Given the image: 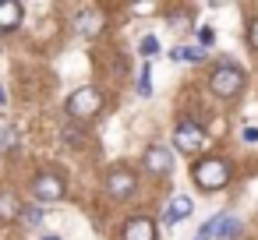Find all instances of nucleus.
<instances>
[{
  "instance_id": "4be33fe9",
  "label": "nucleus",
  "mask_w": 258,
  "mask_h": 240,
  "mask_svg": "<svg viewBox=\"0 0 258 240\" xmlns=\"http://www.w3.org/2000/svg\"><path fill=\"white\" fill-rule=\"evenodd\" d=\"M64 134H68V141H71V145H78V141H82V138H78V127H64Z\"/></svg>"
},
{
  "instance_id": "dca6fc26",
  "label": "nucleus",
  "mask_w": 258,
  "mask_h": 240,
  "mask_svg": "<svg viewBox=\"0 0 258 240\" xmlns=\"http://www.w3.org/2000/svg\"><path fill=\"white\" fill-rule=\"evenodd\" d=\"M15 141H18L15 127H4V131H0V152H8V148H15Z\"/></svg>"
},
{
  "instance_id": "f8f14e48",
  "label": "nucleus",
  "mask_w": 258,
  "mask_h": 240,
  "mask_svg": "<svg viewBox=\"0 0 258 240\" xmlns=\"http://www.w3.org/2000/svg\"><path fill=\"white\" fill-rule=\"evenodd\" d=\"M212 222V236H219V240H233L237 233H240V222L233 219V215H216V219H209Z\"/></svg>"
},
{
  "instance_id": "a211bd4d",
  "label": "nucleus",
  "mask_w": 258,
  "mask_h": 240,
  "mask_svg": "<svg viewBox=\"0 0 258 240\" xmlns=\"http://www.w3.org/2000/svg\"><path fill=\"white\" fill-rule=\"evenodd\" d=\"M22 219H25L29 226H36V222H39V208H22Z\"/></svg>"
},
{
  "instance_id": "b1692460",
  "label": "nucleus",
  "mask_w": 258,
  "mask_h": 240,
  "mask_svg": "<svg viewBox=\"0 0 258 240\" xmlns=\"http://www.w3.org/2000/svg\"><path fill=\"white\" fill-rule=\"evenodd\" d=\"M43 240H57V236H43Z\"/></svg>"
},
{
  "instance_id": "9d476101",
  "label": "nucleus",
  "mask_w": 258,
  "mask_h": 240,
  "mask_svg": "<svg viewBox=\"0 0 258 240\" xmlns=\"http://www.w3.org/2000/svg\"><path fill=\"white\" fill-rule=\"evenodd\" d=\"M22 15L25 8L18 4V0H0V32H11L22 25Z\"/></svg>"
},
{
  "instance_id": "423d86ee",
  "label": "nucleus",
  "mask_w": 258,
  "mask_h": 240,
  "mask_svg": "<svg viewBox=\"0 0 258 240\" xmlns=\"http://www.w3.org/2000/svg\"><path fill=\"white\" fill-rule=\"evenodd\" d=\"M32 194H36L39 201H60V198H64V180L53 177V173H39L36 184H32Z\"/></svg>"
},
{
  "instance_id": "412c9836",
  "label": "nucleus",
  "mask_w": 258,
  "mask_h": 240,
  "mask_svg": "<svg viewBox=\"0 0 258 240\" xmlns=\"http://www.w3.org/2000/svg\"><path fill=\"white\" fill-rule=\"evenodd\" d=\"M244 141L254 145V141H258V127H244Z\"/></svg>"
},
{
  "instance_id": "9b49d317",
  "label": "nucleus",
  "mask_w": 258,
  "mask_h": 240,
  "mask_svg": "<svg viewBox=\"0 0 258 240\" xmlns=\"http://www.w3.org/2000/svg\"><path fill=\"white\" fill-rule=\"evenodd\" d=\"M191 208H195V201H191L187 194H173L170 205H166V222H180V219H187Z\"/></svg>"
},
{
  "instance_id": "6ab92c4d",
  "label": "nucleus",
  "mask_w": 258,
  "mask_h": 240,
  "mask_svg": "<svg viewBox=\"0 0 258 240\" xmlns=\"http://www.w3.org/2000/svg\"><path fill=\"white\" fill-rule=\"evenodd\" d=\"M131 11H135V15H152V11H159V4H135Z\"/></svg>"
},
{
  "instance_id": "aec40b11",
  "label": "nucleus",
  "mask_w": 258,
  "mask_h": 240,
  "mask_svg": "<svg viewBox=\"0 0 258 240\" xmlns=\"http://www.w3.org/2000/svg\"><path fill=\"white\" fill-rule=\"evenodd\" d=\"M247 39H251V46L258 50V22H251V25H247Z\"/></svg>"
},
{
  "instance_id": "0eeeda50",
  "label": "nucleus",
  "mask_w": 258,
  "mask_h": 240,
  "mask_svg": "<svg viewBox=\"0 0 258 240\" xmlns=\"http://www.w3.org/2000/svg\"><path fill=\"white\" fill-rule=\"evenodd\" d=\"M142 163H145V170H149V173H170L173 155H170V148H166V145H149Z\"/></svg>"
},
{
  "instance_id": "f03ea898",
  "label": "nucleus",
  "mask_w": 258,
  "mask_h": 240,
  "mask_svg": "<svg viewBox=\"0 0 258 240\" xmlns=\"http://www.w3.org/2000/svg\"><path fill=\"white\" fill-rule=\"evenodd\" d=\"M209 85H212V92H216L219 99H233V96L244 89V71H240V67H233V64H223V67H216V71H212Z\"/></svg>"
},
{
  "instance_id": "f257e3e1",
  "label": "nucleus",
  "mask_w": 258,
  "mask_h": 240,
  "mask_svg": "<svg viewBox=\"0 0 258 240\" xmlns=\"http://www.w3.org/2000/svg\"><path fill=\"white\" fill-rule=\"evenodd\" d=\"M230 163L226 159H202L198 166H191V177H195V184L198 187H205V191H219L226 180H230Z\"/></svg>"
},
{
  "instance_id": "39448f33",
  "label": "nucleus",
  "mask_w": 258,
  "mask_h": 240,
  "mask_svg": "<svg viewBox=\"0 0 258 240\" xmlns=\"http://www.w3.org/2000/svg\"><path fill=\"white\" fill-rule=\"evenodd\" d=\"M135 187H138V180H135V173L131 170H110V177H106V191L113 194V198H131L135 194Z\"/></svg>"
},
{
  "instance_id": "6e6552de",
  "label": "nucleus",
  "mask_w": 258,
  "mask_h": 240,
  "mask_svg": "<svg viewBox=\"0 0 258 240\" xmlns=\"http://www.w3.org/2000/svg\"><path fill=\"white\" fill-rule=\"evenodd\" d=\"M103 11H96V8H89V11H82L78 15V22H75V29H78V36H85V39H96L99 32H103Z\"/></svg>"
},
{
  "instance_id": "5701e85b",
  "label": "nucleus",
  "mask_w": 258,
  "mask_h": 240,
  "mask_svg": "<svg viewBox=\"0 0 258 240\" xmlns=\"http://www.w3.org/2000/svg\"><path fill=\"white\" fill-rule=\"evenodd\" d=\"M4 103H8V96H4V89H0V106H4Z\"/></svg>"
},
{
  "instance_id": "ddd939ff",
  "label": "nucleus",
  "mask_w": 258,
  "mask_h": 240,
  "mask_svg": "<svg viewBox=\"0 0 258 240\" xmlns=\"http://www.w3.org/2000/svg\"><path fill=\"white\" fill-rule=\"evenodd\" d=\"M173 60L198 64V60H205V46H177V50H173Z\"/></svg>"
},
{
  "instance_id": "4468645a",
  "label": "nucleus",
  "mask_w": 258,
  "mask_h": 240,
  "mask_svg": "<svg viewBox=\"0 0 258 240\" xmlns=\"http://www.w3.org/2000/svg\"><path fill=\"white\" fill-rule=\"evenodd\" d=\"M18 215H22V208H18L15 194H0V219L11 222V219H18Z\"/></svg>"
},
{
  "instance_id": "20e7f679",
  "label": "nucleus",
  "mask_w": 258,
  "mask_h": 240,
  "mask_svg": "<svg viewBox=\"0 0 258 240\" xmlns=\"http://www.w3.org/2000/svg\"><path fill=\"white\" fill-rule=\"evenodd\" d=\"M173 145H177L184 155H198V152H205L209 138H205V131H202V127H195V124H180V127H177V134H173Z\"/></svg>"
},
{
  "instance_id": "2eb2a0df",
  "label": "nucleus",
  "mask_w": 258,
  "mask_h": 240,
  "mask_svg": "<svg viewBox=\"0 0 258 240\" xmlns=\"http://www.w3.org/2000/svg\"><path fill=\"white\" fill-rule=\"evenodd\" d=\"M138 96L142 99L152 96V74H149V67H142V74H138Z\"/></svg>"
},
{
  "instance_id": "7ed1b4c3",
  "label": "nucleus",
  "mask_w": 258,
  "mask_h": 240,
  "mask_svg": "<svg viewBox=\"0 0 258 240\" xmlns=\"http://www.w3.org/2000/svg\"><path fill=\"white\" fill-rule=\"evenodd\" d=\"M103 110V96L92 89V85H85V89H78L71 99H68V113L75 117V120H92L96 113Z\"/></svg>"
},
{
  "instance_id": "1a4fd4ad",
  "label": "nucleus",
  "mask_w": 258,
  "mask_h": 240,
  "mask_svg": "<svg viewBox=\"0 0 258 240\" xmlns=\"http://www.w3.org/2000/svg\"><path fill=\"white\" fill-rule=\"evenodd\" d=\"M124 240H156V222L145 215H135L124 222Z\"/></svg>"
},
{
  "instance_id": "f3484780",
  "label": "nucleus",
  "mask_w": 258,
  "mask_h": 240,
  "mask_svg": "<svg viewBox=\"0 0 258 240\" xmlns=\"http://www.w3.org/2000/svg\"><path fill=\"white\" fill-rule=\"evenodd\" d=\"M156 50H159V43H156V36H145V39H142V53H145V57H152Z\"/></svg>"
}]
</instances>
